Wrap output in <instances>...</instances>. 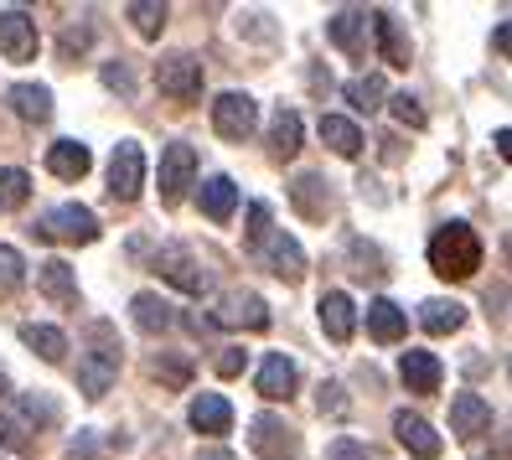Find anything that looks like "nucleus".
<instances>
[{
  "mask_svg": "<svg viewBox=\"0 0 512 460\" xmlns=\"http://www.w3.org/2000/svg\"><path fill=\"white\" fill-rule=\"evenodd\" d=\"M130 316H135V326H140L145 336H161V331L176 326V305H171L166 295H156V290H140V295L130 300Z\"/></svg>",
  "mask_w": 512,
  "mask_h": 460,
  "instance_id": "a878e982",
  "label": "nucleus"
},
{
  "mask_svg": "<svg viewBox=\"0 0 512 460\" xmlns=\"http://www.w3.org/2000/svg\"><path fill=\"white\" fill-rule=\"evenodd\" d=\"M0 460H6V455H0Z\"/></svg>",
  "mask_w": 512,
  "mask_h": 460,
  "instance_id": "3c124183",
  "label": "nucleus"
},
{
  "mask_svg": "<svg viewBox=\"0 0 512 460\" xmlns=\"http://www.w3.org/2000/svg\"><path fill=\"white\" fill-rule=\"evenodd\" d=\"M347 104L352 109H363V114H373V109H383V99H388V83L378 78V73H363V78H347Z\"/></svg>",
  "mask_w": 512,
  "mask_h": 460,
  "instance_id": "473e14b6",
  "label": "nucleus"
},
{
  "mask_svg": "<svg viewBox=\"0 0 512 460\" xmlns=\"http://www.w3.org/2000/svg\"><path fill=\"white\" fill-rule=\"evenodd\" d=\"M26 197H32V176H26L21 166H6L0 171V207L16 212V207H26Z\"/></svg>",
  "mask_w": 512,
  "mask_h": 460,
  "instance_id": "c9c22d12",
  "label": "nucleus"
},
{
  "mask_svg": "<svg viewBox=\"0 0 512 460\" xmlns=\"http://www.w3.org/2000/svg\"><path fill=\"white\" fill-rule=\"evenodd\" d=\"M213 326H228V331H269V305L254 290H228L218 300V311H213Z\"/></svg>",
  "mask_w": 512,
  "mask_h": 460,
  "instance_id": "9b49d317",
  "label": "nucleus"
},
{
  "mask_svg": "<svg viewBox=\"0 0 512 460\" xmlns=\"http://www.w3.org/2000/svg\"><path fill=\"white\" fill-rule=\"evenodd\" d=\"M6 398H11V373L0 367V404H6Z\"/></svg>",
  "mask_w": 512,
  "mask_h": 460,
  "instance_id": "8fccbe9b",
  "label": "nucleus"
},
{
  "mask_svg": "<svg viewBox=\"0 0 512 460\" xmlns=\"http://www.w3.org/2000/svg\"><path fill=\"white\" fill-rule=\"evenodd\" d=\"M249 445L264 460H295L300 455V435L280 419V414H254L249 419Z\"/></svg>",
  "mask_w": 512,
  "mask_h": 460,
  "instance_id": "f8f14e48",
  "label": "nucleus"
},
{
  "mask_svg": "<svg viewBox=\"0 0 512 460\" xmlns=\"http://www.w3.org/2000/svg\"><path fill=\"white\" fill-rule=\"evenodd\" d=\"M6 104L16 109V119H26V125H47L52 119V88L47 83H11Z\"/></svg>",
  "mask_w": 512,
  "mask_h": 460,
  "instance_id": "5701e85b",
  "label": "nucleus"
},
{
  "mask_svg": "<svg viewBox=\"0 0 512 460\" xmlns=\"http://www.w3.org/2000/svg\"><path fill=\"white\" fill-rule=\"evenodd\" d=\"M68 460H94V440H88V429H83V435L68 445Z\"/></svg>",
  "mask_w": 512,
  "mask_h": 460,
  "instance_id": "a18cd8bd",
  "label": "nucleus"
},
{
  "mask_svg": "<svg viewBox=\"0 0 512 460\" xmlns=\"http://www.w3.org/2000/svg\"><path fill=\"white\" fill-rule=\"evenodd\" d=\"M404 331H409V316L399 311L394 300H373L368 305V336H373V342L394 347V342H404Z\"/></svg>",
  "mask_w": 512,
  "mask_h": 460,
  "instance_id": "bb28decb",
  "label": "nucleus"
},
{
  "mask_svg": "<svg viewBox=\"0 0 512 460\" xmlns=\"http://www.w3.org/2000/svg\"><path fill=\"white\" fill-rule=\"evenodd\" d=\"M419 326H425L430 336H450V331H461V326H466V305L435 295V300L419 305Z\"/></svg>",
  "mask_w": 512,
  "mask_h": 460,
  "instance_id": "c85d7f7f",
  "label": "nucleus"
},
{
  "mask_svg": "<svg viewBox=\"0 0 512 460\" xmlns=\"http://www.w3.org/2000/svg\"><path fill=\"white\" fill-rule=\"evenodd\" d=\"M326 37L331 47H342L347 57H368V11L363 6H342L326 16Z\"/></svg>",
  "mask_w": 512,
  "mask_h": 460,
  "instance_id": "4468645a",
  "label": "nucleus"
},
{
  "mask_svg": "<svg viewBox=\"0 0 512 460\" xmlns=\"http://www.w3.org/2000/svg\"><path fill=\"white\" fill-rule=\"evenodd\" d=\"M492 47H497V52L507 57V47H512V26H507V21H502V26H497V32H492Z\"/></svg>",
  "mask_w": 512,
  "mask_h": 460,
  "instance_id": "49530a36",
  "label": "nucleus"
},
{
  "mask_svg": "<svg viewBox=\"0 0 512 460\" xmlns=\"http://www.w3.org/2000/svg\"><path fill=\"white\" fill-rule=\"evenodd\" d=\"M321 140L337 150L342 161H357V156H363V130H357L347 114H321Z\"/></svg>",
  "mask_w": 512,
  "mask_h": 460,
  "instance_id": "c756f323",
  "label": "nucleus"
},
{
  "mask_svg": "<svg viewBox=\"0 0 512 460\" xmlns=\"http://www.w3.org/2000/svg\"><path fill=\"white\" fill-rule=\"evenodd\" d=\"M37 285H42V295H47L52 305H63V311H78V274H73L68 259H47V264H37Z\"/></svg>",
  "mask_w": 512,
  "mask_h": 460,
  "instance_id": "aec40b11",
  "label": "nucleus"
},
{
  "mask_svg": "<svg viewBox=\"0 0 512 460\" xmlns=\"http://www.w3.org/2000/svg\"><path fill=\"white\" fill-rule=\"evenodd\" d=\"M21 347H32L42 362H63V357H68V336L57 331V326H37V321H26V326H21Z\"/></svg>",
  "mask_w": 512,
  "mask_h": 460,
  "instance_id": "2f4dec72",
  "label": "nucleus"
},
{
  "mask_svg": "<svg viewBox=\"0 0 512 460\" xmlns=\"http://www.w3.org/2000/svg\"><path fill=\"white\" fill-rule=\"evenodd\" d=\"M316 404H321V414H342V388H337V383H321Z\"/></svg>",
  "mask_w": 512,
  "mask_h": 460,
  "instance_id": "c03bdc74",
  "label": "nucleus"
},
{
  "mask_svg": "<svg viewBox=\"0 0 512 460\" xmlns=\"http://www.w3.org/2000/svg\"><path fill=\"white\" fill-rule=\"evenodd\" d=\"M125 16L135 21V32L140 37H161V26H166V6H156V0H130V6H125Z\"/></svg>",
  "mask_w": 512,
  "mask_h": 460,
  "instance_id": "72a5a7b5",
  "label": "nucleus"
},
{
  "mask_svg": "<svg viewBox=\"0 0 512 460\" xmlns=\"http://www.w3.org/2000/svg\"><path fill=\"white\" fill-rule=\"evenodd\" d=\"M331 181L326 176H316V171H300L295 181H290V202H295V212L306 223H326V212H331Z\"/></svg>",
  "mask_w": 512,
  "mask_h": 460,
  "instance_id": "f3484780",
  "label": "nucleus"
},
{
  "mask_svg": "<svg viewBox=\"0 0 512 460\" xmlns=\"http://www.w3.org/2000/svg\"><path fill=\"white\" fill-rule=\"evenodd\" d=\"M150 373L161 378V388H187V383H192V357H182V352H166V357L150 362Z\"/></svg>",
  "mask_w": 512,
  "mask_h": 460,
  "instance_id": "f704fd0d",
  "label": "nucleus"
},
{
  "mask_svg": "<svg viewBox=\"0 0 512 460\" xmlns=\"http://www.w3.org/2000/svg\"><path fill=\"white\" fill-rule=\"evenodd\" d=\"M249 254H254L269 274H280L285 285H300V280H306V249H300V243H295L285 228H269Z\"/></svg>",
  "mask_w": 512,
  "mask_h": 460,
  "instance_id": "39448f33",
  "label": "nucleus"
},
{
  "mask_svg": "<svg viewBox=\"0 0 512 460\" xmlns=\"http://www.w3.org/2000/svg\"><path fill=\"white\" fill-rule=\"evenodd\" d=\"M507 140H512V130H507V125H502V130H497V156H502V161H507V156H512V145H507Z\"/></svg>",
  "mask_w": 512,
  "mask_h": 460,
  "instance_id": "09e8293b",
  "label": "nucleus"
},
{
  "mask_svg": "<svg viewBox=\"0 0 512 460\" xmlns=\"http://www.w3.org/2000/svg\"><path fill=\"white\" fill-rule=\"evenodd\" d=\"M88 166H94V150H88L83 140H57V145H47V171H52L57 181H83Z\"/></svg>",
  "mask_w": 512,
  "mask_h": 460,
  "instance_id": "393cba45",
  "label": "nucleus"
},
{
  "mask_svg": "<svg viewBox=\"0 0 512 460\" xmlns=\"http://www.w3.org/2000/svg\"><path fill=\"white\" fill-rule=\"evenodd\" d=\"M213 130L223 140H249L259 130V104L249 94H238V88H228V94L213 99Z\"/></svg>",
  "mask_w": 512,
  "mask_h": 460,
  "instance_id": "9d476101",
  "label": "nucleus"
},
{
  "mask_svg": "<svg viewBox=\"0 0 512 460\" xmlns=\"http://www.w3.org/2000/svg\"><path fill=\"white\" fill-rule=\"evenodd\" d=\"M21 285H26V259L11 243H0V295H16Z\"/></svg>",
  "mask_w": 512,
  "mask_h": 460,
  "instance_id": "e433bc0d",
  "label": "nucleus"
},
{
  "mask_svg": "<svg viewBox=\"0 0 512 460\" xmlns=\"http://www.w3.org/2000/svg\"><path fill=\"white\" fill-rule=\"evenodd\" d=\"M388 109H394L399 125H409V130H425V109H419V99H414V94H394V99H388Z\"/></svg>",
  "mask_w": 512,
  "mask_h": 460,
  "instance_id": "58836bf2",
  "label": "nucleus"
},
{
  "mask_svg": "<svg viewBox=\"0 0 512 460\" xmlns=\"http://www.w3.org/2000/svg\"><path fill=\"white\" fill-rule=\"evenodd\" d=\"M140 192H145V150H140V140H119L109 156V197L135 202Z\"/></svg>",
  "mask_w": 512,
  "mask_h": 460,
  "instance_id": "0eeeda50",
  "label": "nucleus"
},
{
  "mask_svg": "<svg viewBox=\"0 0 512 460\" xmlns=\"http://www.w3.org/2000/svg\"><path fill=\"white\" fill-rule=\"evenodd\" d=\"M187 419H192L197 435H228V429H233V404H228L223 393H197Z\"/></svg>",
  "mask_w": 512,
  "mask_h": 460,
  "instance_id": "b1692460",
  "label": "nucleus"
},
{
  "mask_svg": "<svg viewBox=\"0 0 512 460\" xmlns=\"http://www.w3.org/2000/svg\"><path fill=\"white\" fill-rule=\"evenodd\" d=\"M57 419V404L42 393H21L0 404V445L16 450V455H32L37 450V429Z\"/></svg>",
  "mask_w": 512,
  "mask_h": 460,
  "instance_id": "f03ea898",
  "label": "nucleus"
},
{
  "mask_svg": "<svg viewBox=\"0 0 512 460\" xmlns=\"http://www.w3.org/2000/svg\"><path fill=\"white\" fill-rule=\"evenodd\" d=\"M88 342H94V352L78 357V393L99 404V398L114 388V378H119V342H114V331L104 321L88 326Z\"/></svg>",
  "mask_w": 512,
  "mask_h": 460,
  "instance_id": "7ed1b4c3",
  "label": "nucleus"
},
{
  "mask_svg": "<svg viewBox=\"0 0 512 460\" xmlns=\"http://www.w3.org/2000/svg\"><path fill=\"white\" fill-rule=\"evenodd\" d=\"M326 460H373V455H368V445H363V440L342 435V440H331V445H326Z\"/></svg>",
  "mask_w": 512,
  "mask_h": 460,
  "instance_id": "ea45409f",
  "label": "nucleus"
},
{
  "mask_svg": "<svg viewBox=\"0 0 512 460\" xmlns=\"http://www.w3.org/2000/svg\"><path fill=\"white\" fill-rule=\"evenodd\" d=\"M197 202H202V212H207L213 223H228L233 212H238V187H233V176H207L202 192H197Z\"/></svg>",
  "mask_w": 512,
  "mask_h": 460,
  "instance_id": "cd10ccee",
  "label": "nucleus"
},
{
  "mask_svg": "<svg viewBox=\"0 0 512 460\" xmlns=\"http://www.w3.org/2000/svg\"><path fill=\"white\" fill-rule=\"evenodd\" d=\"M430 269L440 280H471L481 269V238L471 223H440L430 238Z\"/></svg>",
  "mask_w": 512,
  "mask_h": 460,
  "instance_id": "f257e3e1",
  "label": "nucleus"
},
{
  "mask_svg": "<svg viewBox=\"0 0 512 460\" xmlns=\"http://www.w3.org/2000/svg\"><path fill=\"white\" fill-rule=\"evenodd\" d=\"M300 135H306V125H300L295 109H275V119H269V156L275 161H290L300 150Z\"/></svg>",
  "mask_w": 512,
  "mask_h": 460,
  "instance_id": "7c9ffc66",
  "label": "nucleus"
},
{
  "mask_svg": "<svg viewBox=\"0 0 512 460\" xmlns=\"http://www.w3.org/2000/svg\"><path fill=\"white\" fill-rule=\"evenodd\" d=\"M99 78H104L109 94H125V99H135V73H130V63H119V57H114V63H104V68H99Z\"/></svg>",
  "mask_w": 512,
  "mask_h": 460,
  "instance_id": "4c0bfd02",
  "label": "nucleus"
},
{
  "mask_svg": "<svg viewBox=\"0 0 512 460\" xmlns=\"http://www.w3.org/2000/svg\"><path fill=\"white\" fill-rule=\"evenodd\" d=\"M88 42H94V26H68V32H63V57L83 52Z\"/></svg>",
  "mask_w": 512,
  "mask_h": 460,
  "instance_id": "37998d69",
  "label": "nucleus"
},
{
  "mask_svg": "<svg viewBox=\"0 0 512 460\" xmlns=\"http://www.w3.org/2000/svg\"><path fill=\"white\" fill-rule=\"evenodd\" d=\"M368 26H373V37H378L383 63H388V68H409L414 47H409V37H404L399 16H394V11H368Z\"/></svg>",
  "mask_w": 512,
  "mask_h": 460,
  "instance_id": "dca6fc26",
  "label": "nucleus"
},
{
  "mask_svg": "<svg viewBox=\"0 0 512 460\" xmlns=\"http://www.w3.org/2000/svg\"><path fill=\"white\" fill-rule=\"evenodd\" d=\"M399 378H404V388H409V393H440L445 367H440V357H435V352L409 347V352L399 357Z\"/></svg>",
  "mask_w": 512,
  "mask_h": 460,
  "instance_id": "412c9836",
  "label": "nucleus"
},
{
  "mask_svg": "<svg viewBox=\"0 0 512 460\" xmlns=\"http://www.w3.org/2000/svg\"><path fill=\"white\" fill-rule=\"evenodd\" d=\"M394 440H399L414 460H435V455L445 450L435 429H430L425 419H419V414H409V409H399V414H394Z\"/></svg>",
  "mask_w": 512,
  "mask_h": 460,
  "instance_id": "6ab92c4d",
  "label": "nucleus"
},
{
  "mask_svg": "<svg viewBox=\"0 0 512 460\" xmlns=\"http://www.w3.org/2000/svg\"><path fill=\"white\" fill-rule=\"evenodd\" d=\"M156 88L176 104L202 99V57L197 52H166L156 63Z\"/></svg>",
  "mask_w": 512,
  "mask_h": 460,
  "instance_id": "423d86ee",
  "label": "nucleus"
},
{
  "mask_svg": "<svg viewBox=\"0 0 512 460\" xmlns=\"http://www.w3.org/2000/svg\"><path fill=\"white\" fill-rule=\"evenodd\" d=\"M492 429V404L481 393H456L450 398V435L456 440H476Z\"/></svg>",
  "mask_w": 512,
  "mask_h": 460,
  "instance_id": "2eb2a0df",
  "label": "nucleus"
},
{
  "mask_svg": "<svg viewBox=\"0 0 512 460\" xmlns=\"http://www.w3.org/2000/svg\"><path fill=\"white\" fill-rule=\"evenodd\" d=\"M150 269H156L166 285H176L182 295H202V290H207V274H202V264L192 259V249H182V243H161L156 259H150Z\"/></svg>",
  "mask_w": 512,
  "mask_h": 460,
  "instance_id": "6e6552de",
  "label": "nucleus"
},
{
  "mask_svg": "<svg viewBox=\"0 0 512 460\" xmlns=\"http://www.w3.org/2000/svg\"><path fill=\"white\" fill-rule=\"evenodd\" d=\"M37 238L47 243H99V212L94 207H83V202H63V207H52L47 218L32 228Z\"/></svg>",
  "mask_w": 512,
  "mask_h": 460,
  "instance_id": "20e7f679",
  "label": "nucleus"
},
{
  "mask_svg": "<svg viewBox=\"0 0 512 460\" xmlns=\"http://www.w3.org/2000/svg\"><path fill=\"white\" fill-rule=\"evenodd\" d=\"M316 316H321V331L331 336V342H352V331H357V305L347 290H326L321 305H316Z\"/></svg>",
  "mask_w": 512,
  "mask_h": 460,
  "instance_id": "a211bd4d",
  "label": "nucleus"
},
{
  "mask_svg": "<svg viewBox=\"0 0 512 460\" xmlns=\"http://www.w3.org/2000/svg\"><path fill=\"white\" fill-rule=\"evenodd\" d=\"M244 362H249L244 347H223V357H218V378H238V373H244Z\"/></svg>",
  "mask_w": 512,
  "mask_h": 460,
  "instance_id": "a19ab883",
  "label": "nucleus"
},
{
  "mask_svg": "<svg viewBox=\"0 0 512 460\" xmlns=\"http://www.w3.org/2000/svg\"><path fill=\"white\" fill-rule=\"evenodd\" d=\"M264 233H269V202H254L249 207V249H254Z\"/></svg>",
  "mask_w": 512,
  "mask_h": 460,
  "instance_id": "79ce46f5",
  "label": "nucleus"
},
{
  "mask_svg": "<svg viewBox=\"0 0 512 460\" xmlns=\"http://www.w3.org/2000/svg\"><path fill=\"white\" fill-rule=\"evenodd\" d=\"M295 383H300L295 362H290L285 352H264V362H259V398L280 404V398H290V393H295Z\"/></svg>",
  "mask_w": 512,
  "mask_h": 460,
  "instance_id": "4be33fe9",
  "label": "nucleus"
},
{
  "mask_svg": "<svg viewBox=\"0 0 512 460\" xmlns=\"http://www.w3.org/2000/svg\"><path fill=\"white\" fill-rule=\"evenodd\" d=\"M197 460H238V455L223 450V445H207V450H197Z\"/></svg>",
  "mask_w": 512,
  "mask_h": 460,
  "instance_id": "de8ad7c7",
  "label": "nucleus"
},
{
  "mask_svg": "<svg viewBox=\"0 0 512 460\" xmlns=\"http://www.w3.org/2000/svg\"><path fill=\"white\" fill-rule=\"evenodd\" d=\"M192 181H197V150H192L187 140H171V145L161 150V202L176 207V202L187 197Z\"/></svg>",
  "mask_w": 512,
  "mask_h": 460,
  "instance_id": "1a4fd4ad",
  "label": "nucleus"
},
{
  "mask_svg": "<svg viewBox=\"0 0 512 460\" xmlns=\"http://www.w3.org/2000/svg\"><path fill=\"white\" fill-rule=\"evenodd\" d=\"M0 57H6V63H32L37 57V21L21 6L0 11Z\"/></svg>",
  "mask_w": 512,
  "mask_h": 460,
  "instance_id": "ddd939ff",
  "label": "nucleus"
}]
</instances>
